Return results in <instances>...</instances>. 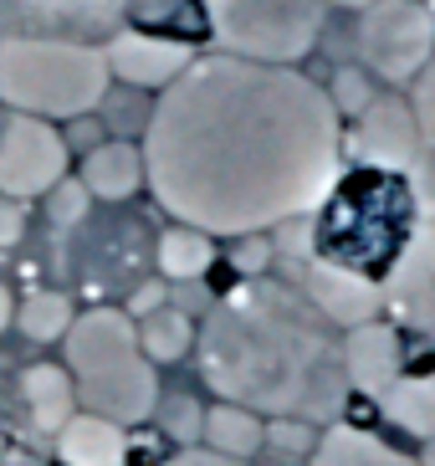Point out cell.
<instances>
[{"instance_id":"obj_21","label":"cell","mask_w":435,"mask_h":466,"mask_svg":"<svg viewBox=\"0 0 435 466\" xmlns=\"http://www.w3.org/2000/svg\"><path fill=\"white\" fill-rule=\"evenodd\" d=\"M154 261H159V272L169 282H195V277L210 272V261H216V236H205L200 226H169V231L154 241Z\"/></svg>"},{"instance_id":"obj_26","label":"cell","mask_w":435,"mask_h":466,"mask_svg":"<svg viewBox=\"0 0 435 466\" xmlns=\"http://www.w3.org/2000/svg\"><path fill=\"white\" fill-rule=\"evenodd\" d=\"M154 410H159L164 431H169L175 441H185V446H195V441L205 436V410L195 405V400L175 395V400H164V405H154Z\"/></svg>"},{"instance_id":"obj_4","label":"cell","mask_w":435,"mask_h":466,"mask_svg":"<svg viewBox=\"0 0 435 466\" xmlns=\"http://www.w3.org/2000/svg\"><path fill=\"white\" fill-rule=\"evenodd\" d=\"M108 52L77 36H0V103L46 124L82 118L108 97Z\"/></svg>"},{"instance_id":"obj_14","label":"cell","mask_w":435,"mask_h":466,"mask_svg":"<svg viewBox=\"0 0 435 466\" xmlns=\"http://www.w3.org/2000/svg\"><path fill=\"white\" fill-rule=\"evenodd\" d=\"M138 185H149V175H144V149L123 144V138H108V144H93L87 149V159H82V190L93 195V200L118 206Z\"/></svg>"},{"instance_id":"obj_37","label":"cell","mask_w":435,"mask_h":466,"mask_svg":"<svg viewBox=\"0 0 435 466\" xmlns=\"http://www.w3.org/2000/svg\"><path fill=\"white\" fill-rule=\"evenodd\" d=\"M205 5H210V11H216V5H226V0H205Z\"/></svg>"},{"instance_id":"obj_29","label":"cell","mask_w":435,"mask_h":466,"mask_svg":"<svg viewBox=\"0 0 435 466\" xmlns=\"http://www.w3.org/2000/svg\"><path fill=\"white\" fill-rule=\"evenodd\" d=\"M87 200H93V195L82 190V179H77V185H72V179H62V185L52 190V216L62 220V226H77V220L87 216Z\"/></svg>"},{"instance_id":"obj_35","label":"cell","mask_w":435,"mask_h":466,"mask_svg":"<svg viewBox=\"0 0 435 466\" xmlns=\"http://www.w3.org/2000/svg\"><path fill=\"white\" fill-rule=\"evenodd\" d=\"M333 5H354V11H369L374 0H333Z\"/></svg>"},{"instance_id":"obj_25","label":"cell","mask_w":435,"mask_h":466,"mask_svg":"<svg viewBox=\"0 0 435 466\" xmlns=\"http://www.w3.org/2000/svg\"><path fill=\"white\" fill-rule=\"evenodd\" d=\"M261 446H267L277 461H298L302 451H313L318 446L313 420H287V415H277V420L267 425V441H261Z\"/></svg>"},{"instance_id":"obj_19","label":"cell","mask_w":435,"mask_h":466,"mask_svg":"<svg viewBox=\"0 0 435 466\" xmlns=\"http://www.w3.org/2000/svg\"><path fill=\"white\" fill-rule=\"evenodd\" d=\"M205 451H220V456H236V461H251L261 451V441H267V425H261L257 410H246V405H231V400H220L205 410Z\"/></svg>"},{"instance_id":"obj_1","label":"cell","mask_w":435,"mask_h":466,"mask_svg":"<svg viewBox=\"0 0 435 466\" xmlns=\"http://www.w3.org/2000/svg\"><path fill=\"white\" fill-rule=\"evenodd\" d=\"M144 175L205 236H257L323 206L343 175V124L298 67L195 56L149 113Z\"/></svg>"},{"instance_id":"obj_27","label":"cell","mask_w":435,"mask_h":466,"mask_svg":"<svg viewBox=\"0 0 435 466\" xmlns=\"http://www.w3.org/2000/svg\"><path fill=\"white\" fill-rule=\"evenodd\" d=\"M328 97H333V108H339V118L343 113H364L369 103H374V93H369V83H364V72H354V67H343L339 77H333V87H328Z\"/></svg>"},{"instance_id":"obj_7","label":"cell","mask_w":435,"mask_h":466,"mask_svg":"<svg viewBox=\"0 0 435 466\" xmlns=\"http://www.w3.org/2000/svg\"><path fill=\"white\" fill-rule=\"evenodd\" d=\"M359 52L364 67L384 83H410L435 56V21L415 0H374L359 21Z\"/></svg>"},{"instance_id":"obj_34","label":"cell","mask_w":435,"mask_h":466,"mask_svg":"<svg viewBox=\"0 0 435 466\" xmlns=\"http://www.w3.org/2000/svg\"><path fill=\"white\" fill-rule=\"evenodd\" d=\"M11 323H15V298H11V288L0 282V333L11 329Z\"/></svg>"},{"instance_id":"obj_23","label":"cell","mask_w":435,"mask_h":466,"mask_svg":"<svg viewBox=\"0 0 435 466\" xmlns=\"http://www.w3.org/2000/svg\"><path fill=\"white\" fill-rule=\"evenodd\" d=\"M134 329H138V349L149 354V364H175V359H185L195 349V339H200L190 313H185V308H169V302L154 308V313H144Z\"/></svg>"},{"instance_id":"obj_24","label":"cell","mask_w":435,"mask_h":466,"mask_svg":"<svg viewBox=\"0 0 435 466\" xmlns=\"http://www.w3.org/2000/svg\"><path fill=\"white\" fill-rule=\"evenodd\" d=\"M72 318H77V308H72L67 292H41L36 288L21 308H15V329L36 343H52V339H67Z\"/></svg>"},{"instance_id":"obj_13","label":"cell","mask_w":435,"mask_h":466,"mask_svg":"<svg viewBox=\"0 0 435 466\" xmlns=\"http://www.w3.org/2000/svg\"><path fill=\"white\" fill-rule=\"evenodd\" d=\"M384 288H389L384 298L395 302L410 323L435 329V226H430V231H415L410 251L400 257V267L389 272Z\"/></svg>"},{"instance_id":"obj_30","label":"cell","mask_w":435,"mask_h":466,"mask_svg":"<svg viewBox=\"0 0 435 466\" xmlns=\"http://www.w3.org/2000/svg\"><path fill=\"white\" fill-rule=\"evenodd\" d=\"M21 236H26V210H21V200H5L0 195V251L15 247Z\"/></svg>"},{"instance_id":"obj_15","label":"cell","mask_w":435,"mask_h":466,"mask_svg":"<svg viewBox=\"0 0 435 466\" xmlns=\"http://www.w3.org/2000/svg\"><path fill=\"white\" fill-rule=\"evenodd\" d=\"M56 451L67 466H128V436L118 420L82 410L56 431Z\"/></svg>"},{"instance_id":"obj_3","label":"cell","mask_w":435,"mask_h":466,"mask_svg":"<svg viewBox=\"0 0 435 466\" xmlns=\"http://www.w3.org/2000/svg\"><path fill=\"white\" fill-rule=\"evenodd\" d=\"M420 231V200L400 169L359 165L333 179L313 220V257L369 282H389L400 257Z\"/></svg>"},{"instance_id":"obj_36","label":"cell","mask_w":435,"mask_h":466,"mask_svg":"<svg viewBox=\"0 0 435 466\" xmlns=\"http://www.w3.org/2000/svg\"><path fill=\"white\" fill-rule=\"evenodd\" d=\"M420 466H435V441H425V456H420Z\"/></svg>"},{"instance_id":"obj_10","label":"cell","mask_w":435,"mask_h":466,"mask_svg":"<svg viewBox=\"0 0 435 466\" xmlns=\"http://www.w3.org/2000/svg\"><path fill=\"white\" fill-rule=\"evenodd\" d=\"M302 298L313 302L328 323H343V329H359L369 318H379V302H384V288L369 282L359 272H343L333 261H308L302 267Z\"/></svg>"},{"instance_id":"obj_33","label":"cell","mask_w":435,"mask_h":466,"mask_svg":"<svg viewBox=\"0 0 435 466\" xmlns=\"http://www.w3.org/2000/svg\"><path fill=\"white\" fill-rule=\"evenodd\" d=\"M154 308H164V292L154 288V282H144V288L128 298V308H123V313H128V318H144V313H154Z\"/></svg>"},{"instance_id":"obj_22","label":"cell","mask_w":435,"mask_h":466,"mask_svg":"<svg viewBox=\"0 0 435 466\" xmlns=\"http://www.w3.org/2000/svg\"><path fill=\"white\" fill-rule=\"evenodd\" d=\"M384 415L410 431L415 441H435V380L430 374H400L389 390L379 395Z\"/></svg>"},{"instance_id":"obj_18","label":"cell","mask_w":435,"mask_h":466,"mask_svg":"<svg viewBox=\"0 0 435 466\" xmlns=\"http://www.w3.org/2000/svg\"><path fill=\"white\" fill-rule=\"evenodd\" d=\"M21 395H26V410L36 420V431H62V425L77 415V384H72L67 370H56V364H31L21 374Z\"/></svg>"},{"instance_id":"obj_17","label":"cell","mask_w":435,"mask_h":466,"mask_svg":"<svg viewBox=\"0 0 435 466\" xmlns=\"http://www.w3.org/2000/svg\"><path fill=\"white\" fill-rule=\"evenodd\" d=\"M15 21H46V31H31V36H72L82 31L77 42H87V31H103L118 15L123 21V0H15Z\"/></svg>"},{"instance_id":"obj_8","label":"cell","mask_w":435,"mask_h":466,"mask_svg":"<svg viewBox=\"0 0 435 466\" xmlns=\"http://www.w3.org/2000/svg\"><path fill=\"white\" fill-rule=\"evenodd\" d=\"M67 179V138L46 118L5 108L0 113V195L41 200Z\"/></svg>"},{"instance_id":"obj_9","label":"cell","mask_w":435,"mask_h":466,"mask_svg":"<svg viewBox=\"0 0 435 466\" xmlns=\"http://www.w3.org/2000/svg\"><path fill=\"white\" fill-rule=\"evenodd\" d=\"M354 149H359L364 165L400 169V175H405L425 149L420 128H415V113H410V97H374V103L359 113Z\"/></svg>"},{"instance_id":"obj_12","label":"cell","mask_w":435,"mask_h":466,"mask_svg":"<svg viewBox=\"0 0 435 466\" xmlns=\"http://www.w3.org/2000/svg\"><path fill=\"white\" fill-rule=\"evenodd\" d=\"M343 374H349V390L379 400L405 374V343H400L395 323L369 318V323L349 329V339H343Z\"/></svg>"},{"instance_id":"obj_31","label":"cell","mask_w":435,"mask_h":466,"mask_svg":"<svg viewBox=\"0 0 435 466\" xmlns=\"http://www.w3.org/2000/svg\"><path fill=\"white\" fill-rule=\"evenodd\" d=\"M267 261H272V247L261 241V231H257V236H241V247H236V267L257 277L261 267H267Z\"/></svg>"},{"instance_id":"obj_20","label":"cell","mask_w":435,"mask_h":466,"mask_svg":"<svg viewBox=\"0 0 435 466\" xmlns=\"http://www.w3.org/2000/svg\"><path fill=\"white\" fill-rule=\"evenodd\" d=\"M308 466H420V461H410L405 451L384 446V441L369 436V431L333 425V431L313 446V461H308Z\"/></svg>"},{"instance_id":"obj_28","label":"cell","mask_w":435,"mask_h":466,"mask_svg":"<svg viewBox=\"0 0 435 466\" xmlns=\"http://www.w3.org/2000/svg\"><path fill=\"white\" fill-rule=\"evenodd\" d=\"M410 113H415V128H420L425 149H435V62L415 77V93H410Z\"/></svg>"},{"instance_id":"obj_32","label":"cell","mask_w":435,"mask_h":466,"mask_svg":"<svg viewBox=\"0 0 435 466\" xmlns=\"http://www.w3.org/2000/svg\"><path fill=\"white\" fill-rule=\"evenodd\" d=\"M159 466H251V461H236V456H220V451H175Z\"/></svg>"},{"instance_id":"obj_2","label":"cell","mask_w":435,"mask_h":466,"mask_svg":"<svg viewBox=\"0 0 435 466\" xmlns=\"http://www.w3.org/2000/svg\"><path fill=\"white\" fill-rule=\"evenodd\" d=\"M200 374L220 400L287 420H339L349 405L343 343L308 298L277 282H246L210 308Z\"/></svg>"},{"instance_id":"obj_11","label":"cell","mask_w":435,"mask_h":466,"mask_svg":"<svg viewBox=\"0 0 435 466\" xmlns=\"http://www.w3.org/2000/svg\"><path fill=\"white\" fill-rule=\"evenodd\" d=\"M103 52H108L113 77H123L134 87H159V93L195 62V46L169 42V36H149V31H118V36H108Z\"/></svg>"},{"instance_id":"obj_5","label":"cell","mask_w":435,"mask_h":466,"mask_svg":"<svg viewBox=\"0 0 435 466\" xmlns=\"http://www.w3.org/2000/svg\"><path fill=\"white\" fill-rule=\"evenodd\" d=\"M67 374L77 384L82 410L108 415L123 431L149 420L159 405L149 354L138 349V329L123 308H87L67 329Z\"/></svg>"},{"instance_id":"obj_16","label":"cell","mask_w":435,"mask_h":466,"mask_svg":"<svg viewBox=\"0 0 435 466\" xmlns=\"http://www.w3.org/2000/svg\"><path fill=\"white\" fill-rule=\"evenodd\" d=\"M123 21H128V31L195 46L210 31V5L205 0H123Z\"/></svg>"},{"instance_id":"obj_6","label":"cell","mask_w":435,"mask_h":466,"mask_svg":"<svg viewBox=\"0 0 435 466\" xmlns=\"http://www.w3.org/2000/svg\"><path fill=\"white\" fill-rule=\"evenodd\" d=\"M328 0H226L210 11V36L231 56L292 67L318 46Z\"/></svg>"}]
</instances>
